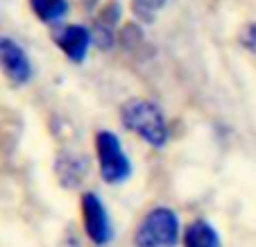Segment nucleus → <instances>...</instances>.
Listing matches in <instances>:
<instances>
[{
    "instance_id": "nucleus-1",
    "label": "nucleus",
    "mask_w": 256,
    "mask_h": 247,
    "mask_svg": "<svg viewBox=\"0 0 256 247\" xmlns=\"http://www.w3.org/2000/svg\"><path fill=\"white\" fill-rule=\"evenodd\" d=\"M122 125L130 132L138 134L150 146L161 148L168 140V125L154 102L148 100H132L122 107Z\"/></svg>"
},
{
    "instance_id": "nucleus-4",
    "label": "nucleus",
    "mask_w": 256,
    "mask_h": 247,
    "mask_svg": "<svg viewBox=\"0 0 256 247\" xmlns=\"http://www.w3.org/2000/svg\"><path fill=\"white\" fill-rule=\"evenodd\" d=\"M82 216H84V229L88 238L96 245H104L112 238V222L106 216V208L102 200L96 193H86L82 198Z\"/></svg>"
},
{
    "instance_id": "nucleus-10",
    "label": "nucleus",
    "mask_w": 256,
    "mask_h": 247,
    "mask_svg": "<svg viewBox=\"0 0 256 247\" xmlns=\"http://www.w3.org/2000/svg\"><path fill=\"white\" fill-rule=\"evenodd\" d=\"M134 2H136V7H138V10L152 12V10H159V7L164 5L166 0H134Z\"/></svg>"
},
{
    "instance_id": "nucleus-7",
    "label": "nucleus",
    "mask_w": 256,
    "mask_h": 247,
    "mask_svg": "<svg viewBox=\"0 0 256 247\" xmlns=\"http://www.w3.org/2000/svg\"><path fill=\"white\" fill-rule=\"evenodd\" d=\"M184 247H222V242L206 220H195L184 232Z\"/></svg>"
},
{
    "instance_id": "nucleus-6",
    "label": "nucleus",
    "mask_w": 256,
    "mask_h": 247,
    "mask_svg": "<svg viewBox=\"0 0 256 247\" xmlns=\"http://www.w3.org/2000/svg\"><path fill=\"white\" fill-rule=\"evenodd\" d=\"M57 44L70 59L82 62L88 46H91V36H88V32L84 28H80V25H68V28H64L62 32L57 34Z\"/></svg>"
},
{
    "instance_id": "nucleus-2",
    "label": "nucleus",
    "mask_w": 256,
    "mask_h": 247,
    "mask_svg": "<svg viewBox=\"0 0 256 247\" xmlns=\"http://www.w3.org/2000/svg\"><path fill=\"white\" fill-rule=\"evenodd\" d=\"M179 240V218L166 206L152 208L134 234L136 247H174Z\"/></svg>"
},
{
    "instance_id": "nucleus-8",
    "label": "nucleus",
    "mask_w": 256,
    "mask_h": 247,
    "mask_svg": "<svg viewBox=\"0 0 256 247\" xmlns=\"http://www.w3.org/2000/svg\"><path fill=\"white\" fill-rule=\"evenodd\" d=\"M32 10L44 23H57L66 14V0H32Z\"/></svg>"
},
{
    "instance_id": "nucleus-5",
    "label": "nucleus",
    "mask_w": 256,
    "mask_h": 247,
    "mask_svg": "<svg viewBox=\"0 0 256 247\" xmlns=\"http://www.w3.org/2000/svg\"><path fill=\"white\" fill-rule=\"evenodd\" d=\"M0 70L14 84H25L32 78V66L25 50L10 36H0Z\"/></svg>"
},
{
    "instance_id": "nucleus-3",
    "label": "nucleus",
    "mask_w": 256,
    "mask_h": 247,
    "mask_svg": "<svg viewBox=\"0 0 256 247\" xmlns=\"http://www.w3.org/2000/svg\"><path fill=\"white\" fill-rule=\"evenodd\" d=\"M96 150L98 161H100V174L109 184H120L130 177L132 164L127 154L122 152L120 140L112 132H98L96 136Z\"/></svg>"
},
{
    "instance_id": "nucleus-9",
    "label": "nucleus",
    "mask_w": 256,
    "mask_h": 247,
    "mask_svg": "<svg viewBox=\"0 0 256 247\" xmlns=\"http://www.w3.org/2000/svg\"><path fill=\"white\" fill-rule=\"evenodd\" d=\"M242 44L256 52V25H250V28L245 30V34H242Z\"/></svg>"
}]
</instances>
